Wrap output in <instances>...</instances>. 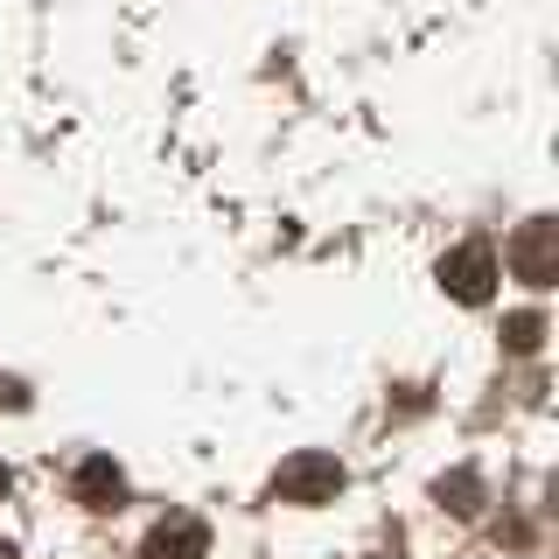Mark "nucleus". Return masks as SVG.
Here are the masks:
<instances>
[{
    "label": "nucleus",
    "mask_w": 559,
    "mask_h": 559,
    "mask_svg": "<svg viewBox=\"0 0 559 559\" xmlns=\"http://www.w3.org/2000/svg\"><path fill=\"white\" fill-rule=\"evenodd\" d=\"M336 489H343V462L336 454H294V462H280V476H273V497L280 503H301V511H314V503H336Z\"/></svg>",
    "instance_id": "obj_1"
},
{
    "label": "nucleus",
    "mask_w": 559,
    "mask_h": 559,
    "mask_svg": "<svg viewBox=\"0 0 559 559\" xmlns=\"http://www.w3.org/2000/svg\"><path fill=\"white\" fill-rule=\"evenodd\" d=\"M441 294L462 308H483L489 294H497V252L476 238V245H454V252L441 259Z\"/></svg>",
    "instance_id": "obj_2"
},
{
    "label": "nucleus",
    "mask_w": 559,
    "mask_h": 559,
    "mask_svg": "<svg viewBox=\"0 0 559 559\" xmlns=\"http://www.w3.org/2000/svg\"><path fill=\"white\" fill-rule=\"evenodd\" d=\"M511 273L524 280V287H552L559 280V224L552 217H532L511 238Z\"/></svg>",
    "instance_id": "obj_3"
},
{
    "label": "nucleus",
    "mask_w": 559,
    "mask_h": 559,
    "mask_svg": "<svg viewBox=\"0 0 559 559\" xmlns=\"http://www.w3.org/2000/svg\"><path fill=\"white\" fill-rule=\"evenodd\" d=\"M78 503L84 511H119L127 503V468L112 462V454H92V462H78Z\"/></svg>",
    "instance_id": "obj_4"
},
{
    "label": "nucleus",
    "mask_w": 559,
    "mask_h": 559,
    "mask_svg": "<svg viewBox=\"0 0 559 559\" xmlns=\"http://www.w3.org/2000/svg\"><path fill=\"white\" fill-rule=\"evenodd\" d=\"M210 552V524L203 518H162L147 532V559H203Z\"/></svg>",
    "instance_id": "obj_5"
},
{
    "label": "nucleus",
    "mask_w": 559,
    "mask_h": 559,
    "mask_svg": "<svg viewBox=\"0 0 559 559\" xmlns=\"http://www.w3.org/2000/svg\"><path fill=\"white\" fill-rule=\"evenodd\" d=\"M538 343H546V314H538V308L503 314V349H511V357H532Z\"/></svg>",
    "instance_id": "obj_6"
},
{
    "label": "nucleus",
    "mask_w": 559,
    "mask_h": 559,
    "mask_svg": "<svg viewBox=\"0 0 559 559\" xmlns=\"http://www.w3.org/2000/svg\"><path fill=\"white\" fill-rule=\"evenodd\" d=\"M433 497H441L454 518H468V511H476V503H483V483L468 476V468H454V476H441V483H433Z\"/></svg>",
    "instance_id": "obj_7"
},
{
    "label": "nucleus",
    "mask_w": 559,
    "mask_h": 559,
    "mask_svg": "<svg viewBox=\"0 0 559 559\" xmlns=\"http://www.w3.org/2000/svg\"><path fill=\"white\" fill-rule=\"evenodd\" d=\"M8 483H14V476H8V462H0V497H8Z\"/></svg>",
    "instance_id": "obj_8"
},
{
    "label": "nucleus",
    "mask_w": 559,
    "mask_h": 559,
    "mask_svg": "<svg viewBox=\"0 0 559 559\" xmlns=\"http://www.w3.org/2000/svg\"><path fill=\"white\" fill-rule=\"evenodd\" d=\"M0 559H14V546H8V538H0Z\"/></svg>",
    "instance_id": "obj_9"
}]
</instances>
